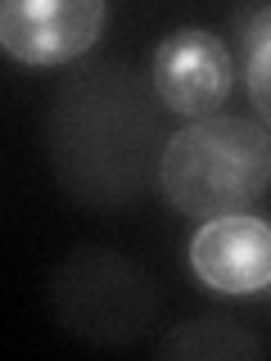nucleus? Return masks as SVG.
I'll return each instance as SVG.
<instances>
[{
	"instance_id": "f257e3e1",
	"label": "nucleus",
	"mask_w": 271,
	"mask_h": 361,
	"mask_svg": "<svg viewBox=\"0 0 271 361\" xmlns=\"http://www.w3.org/2000/svg\"><path fill=\"white\" fill-rule=\"evenodd\" d=\"M154 99L122 63L68 77L50 109V163L64 195L86 208H122L158 176Z\"/></svg>"
},
{
	"instance_id": "f03ea898",
	"label": "nucleus",
	"mask_w": 271,
	"mask_h": 361,
	"mask_svg": "<svg viewBox=\"0 0 271 361\" xmlns=\"http://www.w3.org/2000/svg\"><path fill=\"white\" fill-rule=\"evenodd\" d=\"M158 185L186 217H231L271 190V135L248 118H195L163 145Z\"/></svg>"
},
{
	"instance_id": "7ed1b4c3",
	"label": "nucleus",
	"mask_w": 271,
	"mask_h": 361,
	"mask_svg": "<svg viewBox=\"0 0 271 361\" xmlns=\"http://www.w3.org/2000/svg\"><path fill=\"white\" fill-rule=\"evenodd\" d=\"M50 312L90 348H127L158 321V293L131 257L113 248H77L50 276Z\"/></svg>"
},
{
	"instance_id": "20e7f679",
	"label": "nucleus",
	"mask_w": 271,
	"mask_h": 361,
	"mask_svg": "<svg viewBox=\"0 0 271 361\" xmlns=\"http://www.w3.org/2000/svg\"><path fill=\"white\" fill-rule=\"evenodd\" d=\"M104 14V0H9L0 9V45L18 63L54 68L95 45Z\"/></svg>"
},
{
	"instance_id": "39448f33",
	"label": "nucleus",
	"mask_w": 271,
	"mask_h": 361,
	"mask_svg": "<svg viewBox=\"0 0 271 361\" xmlns=\"http://www.w3.org/2000/svg\"><path fill=\"white\" fill-rule=\"evenodd\" d=\"M235 82L231 50L203 27H181L154 50V90L181 118H212Z\"/></svg>"
},
{
	"instance_id": "423d86ee",
	"label": "nucleus",
	"mask_w": 271,
	"mask_h": 361,
	"mask_svg": "<svg viewBox=\"0 0 271 361\" xmlns=\"http://www.w3.org/2000/svg\"><path fill=\"white\" fill-rule=\"evenodd\" d=\"M190 267L217 293H258L271 285V221L231 212L203 221L190 240Z\"/></svg>"
},
{
	"instance_id": "0eeeda50",
	"label": "nucleus",
	"mask_w": 271,
	"mask_h": 361,
	"mask_svg": "<svg viewBox=\"0 0 271 361\" xmlns=\"http://www.w3.org/2000/svg\"><path fill=\"white\" fill-rule=\"evenodd\" d=\"M263 353H267L263 338L240 321H226V316L181 321L158 343L163 361H258Z\"/></svg>"
},
{
	"instance_id": "6e6552de",
	"label": "nucleus",
	"mask_w": 271,
	"mask_h": 361,
	"mask_svg": "<svg viewBox=\"0 0 271 361\" xmlns=\"http://www.w3.org/2000/svg\"><path fill=\"white\" fill-rule=\"evenodd\" d=\"M248 95H253V109L263 113V122L271 127V45L248 59Z\"/></svg>"
},
{
	"instance_id": "1a4fd4ad",
	"label": "nucleus",
	"mask_w": 271,
	"mask_h": 361,
	"mask_svg": "<svg viewBox=\"0 0 271 361\" xmlns=\"http://www.w3.org/2000/svg\"><path fill=\"white\" fill-rule=\"evenodd\" d=\"M244 37H248V54H258V50H267V45H271V5L258 9V14L248 18Z\"/></svg>"
}]
</instances>
